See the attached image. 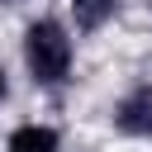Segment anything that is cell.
Listing matches in <instances>:
<instances>
[{
    "label": "cell",
    "instance_id": "cell-1",
    "mask_svg": "<svg viewBox=\"0 0 152 152\" xmlns=\"http://www.w3.org/2000/svg\"><path fill=\"white\" fill-rule=\"evenodd\" d=\"M24 62L38 86H62L71 76V38L57 19H33L24 33Z\"/></svg>",
    "mask_w": 152,
    "mask_h": 152
},
{
    "label": "cell",
    "instance_id": "cell-2",
    "mask_svg": "<svg viewBox=\"0 0 152 152\" xmlns=\"http://www.w3.org/2000/svg\"><path fill=\"white\" fill-rule=\"evenodd\" d=\"M114 128L128 138H152V86H138L114 104Z\"/></svg>",
    "mask_w": 152,
    "mask_h": 152
},
{
    "label": "cell",
    "instance_id": "cell-3",
    "mask_svg": "<svg viewBox=\"0 0 152 152\" xmlns=\"http://www.w3.org/2000/svg\"><path fill=\"white\" fill-rule=\"evenodd\" d=\"M5 152H57V133L43 128V124H24L10 133V147Z\"/></svg>",
    "mask_w": 152,
    "mask_h": 152
},
{
    "label": "cell",
    "instance_id": "cell-4",
    "mask_svg": "<svg viewBox=\"0 0 152 152\" xmlns=\"http://www.w3.org/2000/svg\"><path fill=\"white\" fill-rule=\"evenodd\" d=\"M71 5H76V24L81 28H100L114 14V0H71Z\"/></svg>",
    "mask_w": 152,
    "mask_h": 152
},
{
    "label": "cell",
    "instance_id": "cell-5",
    "mask_svg": "<svg viewBox=\"0 0 152 152\" xmlns=\"http://www.w3.org/2000/svg\"><path fill=\"white\" fill-rule=\"evenodd\" d=\"M0 100H5V66H0Z\"/></svg>",
    "mask_w": 152,
    "mask_h": 152
}]
</instances>
